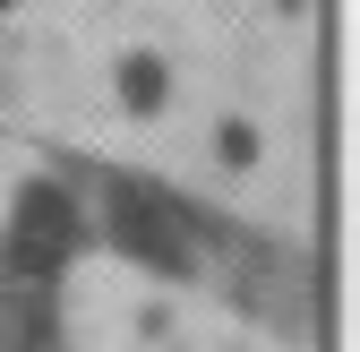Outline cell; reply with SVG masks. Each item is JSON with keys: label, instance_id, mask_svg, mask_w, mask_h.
<instances>
[{"label": "cell", "instance_id": "obj_1", "mask_svg": "<svg viewBox=\"0 0 360 352\" xmlns=\"http://www.w3.org/2000/svg\"><path fill=\"white\" fill-rule=\"evenodd\" d=\"M69 249H77V198H69L60 181H26L18 206H9V249H0L9 284L52 292V275L69 267Z\"/></svg>", "mask_w": 360, "mask_h": 352}, {"label": "cell", "instance_id": "obj_2", "mask_svg": "<svg viewBox=\"0 0 360 352\" xmlns=\"http://www.w3.org/2000/svg\"><path fill=\"white\" fill-rule=\"evenodd\" d=\"M103 232H112L129 258H146L155 275H180V267H189V232H180L172 198H146V189H112V198H103Z\"/></svg>", "mask_w": 360, "mask_h": 352}, {"label": "cell", "instance_id": "obj_3", "mask_svg": "<svg viewBox=\"0 0 360 352\" xmlns=\"http://www.w3.org/2000/svg\"><path fill=\"white\" fill-rule=\"evenodd\" d=\"M120 103H129V112H155V103H163V61H155V52H129V61H120Z\"/></svg>", "mask_w": 360, "mask_h": 352}, {"label": "cell", "instance_id": "obj_4", "mask_svg": "<svg viewBox=\"0 0 360 352\" xmlns=\"http://www.w3.org/2000/svg\"><path fill=\"white\" fill-rule=\"evenodd\" d=\"M0 9H9V0H0Z\"/></svg>", "mask_w": 360, "mask_h": 352}]
</instances>
